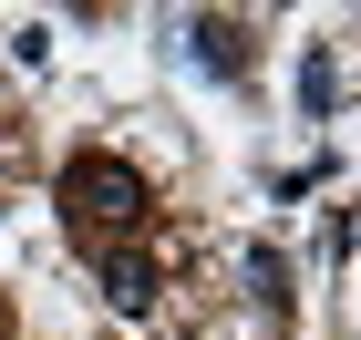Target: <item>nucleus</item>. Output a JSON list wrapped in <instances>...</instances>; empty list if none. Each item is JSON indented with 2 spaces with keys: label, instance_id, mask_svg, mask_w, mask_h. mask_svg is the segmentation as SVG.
Masks as SVG:
<instances>
[{
  "label": "nucleus",
  "instance_id": "nucleus-1",
  "mask_svg": "<svg viewBox=\"0 0 361 340\" xmlns=\"http://www.w3.org/2000/svg\"><path fill=\"white\" fill-rule=\"evenodd\" d=\"M62 196H83V217H114V227H124V217H145V186L114 165V155H83V165L62 175Z\"/></svg>",
  "mask_w": 361,
  "mask_h": 340
},
{
  "label": "nucleus",
  "instance_id": "nucleus-2",
  "mask_svg": "<svg viewBox=\"0 0 361 340\" xmlns=\"http://www.w3.org/2000/svg\"><path fill=\"white\" fill-rule=\"evenodd\" d=\"M104 299L114 310H145V299H155V268H145V258H104Z\"/></svg>",
  "mask_w": 361,
  "mask_h": 340
}]
</instances>
